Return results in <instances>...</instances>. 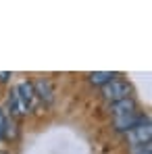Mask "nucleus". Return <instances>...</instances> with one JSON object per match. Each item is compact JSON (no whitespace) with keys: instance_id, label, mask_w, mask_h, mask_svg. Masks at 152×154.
<instances>
[{"instance_id":"obj_1","label":"nucleus","mask_w":152,"mask_h":154,"mask_svg":"<svg viewBox=\"0 0 152 154\" xmlns=\"http://www.w3.org/2000/svg\"><path fill=\"white\" fill-rule=\"evenodd\" d=\"M129 92H131V85L125 79H113L106 85H102V98L110 104L117 100H123V98H129Z\"/></svg>"},{"instance_id":"obj_2","label":"nucleus","mask_w":152,"mask_h":154,"mask_svg":"<svg viewBox=\"0 0 152 154\" xmlns=\"http://www.w3.org/2000/svg\"><path fill=\"white\" fill-rule=\"evenodd\" d=\"M150 137H152L150 117H146L140 125H135L133 129H129L125 133V140L129 144V148H135V146H142V144H150Z\"/></svg>"},{"instance_id":"obj_3","label":"nucleus","mask_w":152,"mask_h":154,"mask_svg":"<svg viewBox=\"0 0 152 154\" xmlns=\"http://www.w3.org/2000/svg\"><path fill=\"white\" fill-rule=\"evenodd\" d=\"M6 115L11 119H23V117L29 115V108L21 100V96L17 94V90H11L8 92V98H6Z\"/></svg>"},{"instance_id":"obj_4","label":"nucleus","mask_w":152,"mask_h":154,"mask_svg":"<svg viewBox=\"0 0 152 154\" xmlns=\"http://www.w3.org/2000/svg\"><path fill=\"white\" fill-rule=\"evenodd\" d=\"M148 115H142L140 110H133V112H127V115H121V117H113V125L117 131H123L127 133L129 129H133L135 125H140Z\"/></svg>"},{"instance_id":"obj_5","label":"nucleus","mask_w":152,"mask_h":154,"mask_svg":"<svg viewBox=\"0 0 152 154\" xmlns=\"http://www.w3.org/2000/svg\"><path fill=\"white\" fill-rule=\"evenodd\" d=\"M15 90H17V94L21 96V100L27 104L29 112L40 108V104H42V102L38 100V96H36V90H33V83H31V81H27V79H25V81H21Z\"/></svg>"},{"instance_id":"obj_6","label":"nucleus","mask_w":152,"mask_h":154,"mask_svg":"<svg viewBox=\"0 0 152 154\" xmlns=\"http://www.w3.org/2000/svg\"><path fill=\"white\" fill-rule=\"evenodd\" d=\"M31 83H33V90H36L38 100L42 104H52L54 102V88H52L50 79L40 77V79H36V81H31Z\"/></svg>"},{"instance_id":"obj_7","label":"nucleus","mask_w":152,"mask_h":154,"mask_svg":"<svg viewBox=\"0 0 152 154\" xmlns=\"http://www.w3.org/2000/svg\"><path fill=\"white\" fill-rule=\"evenodd\" d=\"M17 137V127H15V119H11L6 115L4 108H0V140L11 142Z\"/></svg>"},{"instance_id":"obj_8","label":"nucleus","mask_w":152,"mask_h":154,"mask_svg":"<svg viewBox=\"0 0 152 154\" xmlns=\"http://www.w3.org/2000/svg\"><path fill=\"white\" fill-rule=\"evenodd\" d=\"M138 110V104L135 100L129 96V98H123V100H117V102L110 104V115L113 117H121V115H127V112H133Z\"/></svg>"},{"instance_id":"obj_9","label":"nucleus","mask_w":152,"mask_h":154,"mask_svg":"<svg viewBox=\"0 0 152 154\" xmlns=\"http://www.w3.org/2000/svg\"><path fill=\"white\" fill-rule=\"evenodd\" d=\"M88 79H90V83H94V85H106L108 81L117 79V73H113V71H94V73L88 75Z\"/></svg>"},{"instance_id":"obj_10","label":"nucleus","mask_w":152,"mask_h":154,"mask_svg":"<svg viewBox=\"0 0 152 154\" xmlns=\"http://www.w3.org/2000/svg\"><path fill=\"white\" fill-rule=\"evenodd\" d=\"M129 154H152V146H150V144L135 146V148H131V152H129Z\"/></svg>"},{"instance_id":"obj_11","label":"nucleus","mask_w":152,"mask_h":154,"mask_svg":"<svg viewBox=\"0 0 152 154\" xmlns=\"http://www.w3.org/2000/svg\"><path fill=\"white\" fill-rule=\"evenodd\" d=\"M11 79V73L8 71H0V83H4V81H8Z\"/></svg>"},{"instance_id":"obj_12","label":"nucleus","mask_w":152,"mask_h":154,"mask_svg":"<svg viewBox=\"0 0 152 154\" xmlns=\"http://www.w3.org/2000/svg\"><path fill=\"white\" fill-rule=\"evenodd\" d=\"M0 154H4V152H0Z\"/></svg>"}]
</instances>
